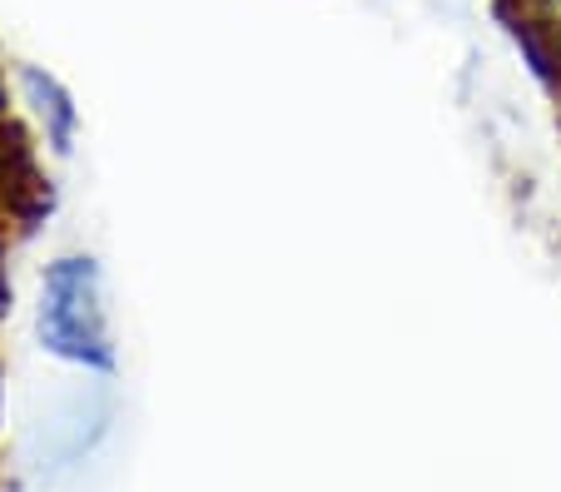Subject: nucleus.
<instances>
[{
    "mask_svg": "<svg viewBox=\"0 0 561 492\" xmlns=\"http://www.w3.org/2000/svg\"><path fill=\"white\" fill-rule=\"evenodd\" d=\"M41 339L55 358L110 368V323L100 299V274L90 259H55L41 284Z\"/></svg>",
    "mask_w": 561,
    "mask_h": 492,
    "instance_id": "1",
    "label": "nucleus"
}]
</instances>
